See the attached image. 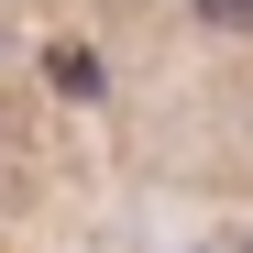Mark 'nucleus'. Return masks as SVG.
<instances>
[{
    "mask_svg": "<svg viewBox=\"0 0 253 253\" xmlns=\"http://www.w3.org/2000/svg\"><path fill=\"white\" fill-rule=\"evenodd\" d=\"M198 11H209V22H253V0H198Z\"/></svg>",
    "mask_w": 253,
    "mask_h": 253,
    "instance_id": "1",
    "label": "nucleus"
}]
</instances>
